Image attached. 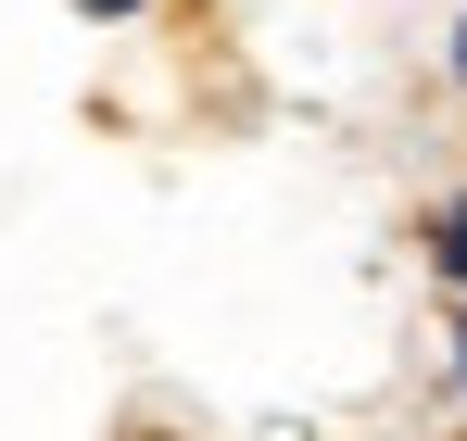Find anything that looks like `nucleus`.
Masks as SVG:
<instances>
[{"label":"nucleus","mask_w":467,"mask_h":441,"mask_svg":"<svg viewBox=\"0 0 467 441\" xmlns=\"http://www.w3.org/2000/svg\"><path fill=\"white\" fill-rule=\"evenodd\" d=\"M88 13H140V0H88Z\"/></svg>","instance_id":"2"},{"label":"nucleus","mask_w":467,"mask_h":441,"mask_svg":"<svg viewBox=\"0 0 467 441\" xmlns=\"http://www.w3.org/2000/svg\"><path fill=\"white\" fill-rule=\"evenodd\" d=\"M442 265H455V278H467V202H455V215H442Z\"/></svg>","instance_id":"1"},{"label":"nucleus","mask_w":467,"mask_h":441,"mask_svg":"<svg viewBox=\"0 0 467 441\" xmlns=\"http://www.w3.org/2000/svg\"><path fill=\"white\" fill-rule=\"evenodd\" d=\"M455 366H467V341H455Z\"/></svg>","instance_id":"4"},{"label":"nucleus","mask_w":467,"mask_h":441,"mask_svg":"<svg viewBox=\"0 0 467 441\" xmlns=\"http://www.w3.org/2000/svg\"><path fill=\"white\" fill-rule=\"evenodd\" d=\"M455 76H467V26H455Z\"/></svg>","instance_id":"3"}]
</instances>
